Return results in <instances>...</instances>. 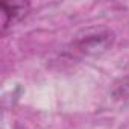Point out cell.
<instances>
[{
  "label": "cell",
  "instance_id": "6da1fadb",
  "mask_svg": "<svg viewBox=\"0 0 129 129\" xmlns=\"http://www.w3.org/2000/svg\"><path fill=\"white\" fill-rule=\"evenodd\" d=\"M115 43V34L111 27L97 24L81 29L70 44L67 46V52L81 58H94L106 53Z\"/></svg>",
  "mask_w": 129,
  "mask_h": 129
},
{
  "label": "cell",
  "instance_id": "7a4b0ae2",
  "mask_svg": "<svg viewBox=\"0 0 129 129\" xmlns=\"http://www.w3.org/2000/svg\"><path fill=\"white\" fill-rule=\"evenodd\" d=\"M0 8H2V30L6 32L27 15L30 5L27 2H2Z\"/></svg>",
  "mask_w": 129,
  "mask_h": 129
},
{
  "label": "cell",
  "instance_id": "3957f363",
  "mask_svg": "<svg viewBox=\"0 0 129 129\" xmlns=\"http://www.w3.org/2000/svg\"><path fill=\"white\" fill-rule=\"evenodd\" d=\"M112 97L118 102H124L126 99L129 100V82H121L112 90Z\"/></svg>",
  "mask_w": 129,
  "mask_h": 129
}]
</instances>
